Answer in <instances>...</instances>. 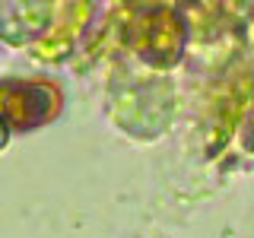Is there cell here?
<instances>
[{"label":"cell","instance_id":"6da1fadb","mask_svg":"<svg viewBox=\"0 0 254 238\" xmlns=\"http://www.w3.org/2000/svg\"><path fill=\"white\" fill-rule=\"evenodd\" d=\"M64 108V92L51 79H0V121L6 130L29 133L54 121Z\"/></svg>","mask_w":254,"mask_h":238},{"label":"cell","instance_id":"7a4b0ae2","mask_svg":"<svg viewBox=\"0 0 254 238\" xmlns=\"http://www.w3.org/2000/svg\"><path fill=\"white\" fill-rule=\"evenodd\" d=\"M127 42L146 63L175 67L188 45V22L175 6H149L137 13L133 26L127 29Z\"/></svg>","mask_w":254,"mask_h":238},{"label":"cell","instance_id":"3957f363","mask_svg":"<svg viewBox=\"0 0 254 238\" xmlns=\"http://www.w3.org/2000/svg\"><path fill=\"white\" fill-rule=\"evenodd\" d=\"M54 10L48 3H0V35L13 45L38 38L48 32Z\"/></svg>","mask_w":254,"mask_h":238},{"label":"cell","instance_id":"277c9868","mask_svg":"<svg viewBox=\"0 0 254 238\" xmlns=\"http://www.w3.org/2000/svg\"><path fill=\"white\" fill-rule=\"evenodd\" d=\"M6 140H10V130H6V124H3V121H0V149H3V146H6Z\"/></svg>","mask_w":254,"mask_h":238}]
</instances>
